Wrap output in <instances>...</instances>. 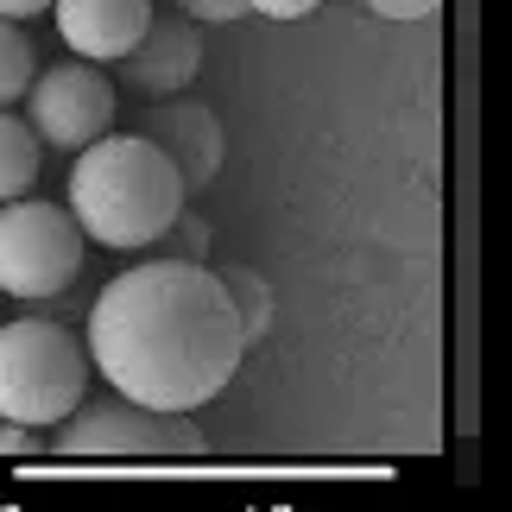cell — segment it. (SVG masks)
Returning <instances> with one entry per match:
<instances>
[{
    "mask_svg": "<svg viewBox=\"0 0 512 512\" xmlns=\"http://www.w3.org/2000/svg\"><path fill=\"white\" fill-rule=\"evenodd\" d=\"M203 70V38H196V19L184 13H152L140 45L121 57V76L140 95H184Z\"/></svg>",
    "mask_w": 512,
    "mask_h": 512,
    "instance_id": "obj_8",
    "label": "cell"
},
{
    "mask_svg": "<svg viewBox=\"0 0 512 512\" xmlns=\"http://www.w3.org/2000/svg\"><path fill=\"white\" fill-rule=\"evenodd\" d=\"M140 140H152L165 152L184 190H209L215 171H222V152H228L222 146V121H215L203 102H171V95H159V102L146 108Z\"/></svg>",
    "mask_w": 512,
    "mask_h": 512,
    "instance_id": "obj_7",
    "label": "cell"
},
{
    "mask_svg": "<svg viewBox=\"0 0 512 512\" xmlns=\"http://www.w3.org/2000/svg\"><path fill=\"white\" fill-rule=\"evenodd\" d=\"M367 13H380V19H430L437 0H367Z\"/></svg>",
    "mask_w": 512,
    "mask_h": 512,
    "instance_id": "obj_17",
    "label": "cell"
},
{
    "mask_svg": "<svg viewBox=\"0 0 512 512\" xmlns=\"http://www.w3.org/2000/svg\"><path fill=\"white\" fill-rule=\"evenodd\" d=\"M45 7H51V0H0V19H13V26H19V19H38Z\"/></svg>",
    "mask_w": 512,
    "mask_h": 512,
    "instance_id": "obj_18",
    "label": "cell"
},
{
    "mask_svg": "<svg viewBox=\"0 0 512 512\" xmlns=\"http://www.w3.org/2000/svg\"><path fill=\"white\" fill-rule=\"evenodd\" d=\"M0 456H7V462H38V456H45V430L0 418Z\"/></svg>",
    "mask_w": 512,
    "mask_h": 512,
    "instance_id": "obj_14",
    "label": "cell"
},
{
    "mask_svg": "<svg viewBox=\"0 0 512 512\" xmlns=\"http://www.w3.org/2000/svg\"><path fill=\"white\" fill-rule=\"evenodd\" d=\"M152 247H165V260H203V253H209V228L196 222L190 209H177V222H171Z\"/></svg>",
    "mask_w": 512,
    "mask_h": 512,
    "instance_id": "obj_13",
    "label": "cell"
},
{
    "mask_svg": "<svg viewBox=\"0 0 512 512\" xmlns=\"http://www.w3.org/2000/svg\"><path fill=\"white\" fill-rule=\"evenodd\" d=\"M323 0H247V13H266V19H310Z\"/></svg>",
    "mask_w": 512,
    "mask_h": 512,
    "instance_id": "obj_16",
    "label": "cell"
},
{
    "mask_svg": "<svg viewBox=\"0 0 512 512\" xmlns=\"http://www.w3.org/2000/svg\"><path fill=\"white\" fill-rule=\"evenodd\" d=\"M83 272V228L57 203H0V291L19 304L57 298Z\"/></svg>",
    "mask_w": 512,
    "mask_h": 512,
    "instance_id": "obj_5",
    "label": "cell"
},
{
    "mask_svg": "<svg viewBox=\"0 0 512 512\" xmlns=\"http://www.w3.org/2000/svg\"><path fill=\"white\" fill-rule=\"evenodd\" d=\"M57 32L64 45L83 57V64H121V57L140 45L152 0H51Z\"/></svg>",
    "mask_w": 512,
    "mask_h": 512,
    "instance_id": "obj_9",
    "label": "cell"
},
{
    "mask_svg": "<svg viewBox=\"0 0 512 512\" xmlns=\"http://www.w3.org/2000/svg\"><path fill=\"white\" fill-rule=\"evenodd\" d=\"M38 165H45V146H38V133L19 121V114L0 108V203L26 196V190L38 184Z\"/></svg>",
    "mask_w": 512,
    "mask_h": 512,
    "instance_id": "obj_10",
    "label": "cell"
},
{
    "mask_svg": "<svg viewBox=\"0 0 512 512\" xmlns=\"http://www.w3.org/2000/svg\"><path fill=\"white\" fill-rule=\"evenodd\" d=\"M32 76H38V64H32L26 32H19L13 19H0V108H13L19 95L32 89Z\"/></svg>",
    "mask_w": 512,
    "mask_h": 512,
    "instance_id": "obj_12",
    "label": "cell"
},
{
    "mask_svg": "<svg viewBox=\"0 0 512 512\" xmlns=\"http://www.w3.org/2000/svg\"><path fill=\"white\" fill-rule=\"evenodd\" d=\"M26 102V127L38 133V146L51 152H83L114 127V83L102 76V64H51L45 76H32V89L19 95Z\"/></svg>",
    "mask_w": 512,
    "mask_h": 512,
    "instance_id": "obj_6",
    "label": "cell"
},
{
    "mask_svg": "<svg viewBox=\"0 0 512 512\" xmlns=\"http://www.w3.org/2000/svg\"><path fill=\"white\" fill-rule=\"evenodd\" d=\"M215 279H222V298L234 310V323H241V342L253 348L272 329V291H266V279L253 266H222Z\"/></svg>",
    "mask_w": 512,
    "mask_h": 512,
    "instance_id": "obj_11",
    "label": "cell"
},
{
    "mask_svg": "<svg viewBox=\"0 0 512 512\" xmlns=\"http://www.w3.org/2000/svg\"><path fill=\"white\" fill-rule=\"evenodd\" d=\"M184 203L190 190L177 184L171 159L140 133H102L70 165V222L95 247H152Z\"/></svg>",
    "mask_w": 512,
    "mask_h": 512,
    "instance_id": "obj_2",
    "label": "cell"
},
{
    "mask_svg": "<svg viewBox=\"0 0 512 512\" xmlns=\"http://www.w3.org/2000/svg\"><path fill=\"white\" fill-rule=\"evenodd\" d=\"M95 373L146 411H196L241 367V323L203 260H146L89 310Z\"/></svg>",
    "mask_w": 512,
    "mask_h": 512,
    "instance_id": "obj_1",
    "label": "cell"
},
{
    "mask_svg": "<svg viewBox=\"0 0 512 512\" xmlns=\"http://www.w3.org/2000/svg\"><path fill=\"white\" fill-rule=\"evenodd\" d=\"M89 392V354L64 323L19 317L0 329V418L51 430Z\"/></svg>",
    "mask_w": 512,
    "mask_h": 512,
    "instance_id": "obj_4",
    "label": "cell"
},
{
    "mask_svg": "<svg viewBox=\"0 0 512 512\" xmlns=\"http://www.w3.org/2000/svg\"><path fill=\"white\" fill-rule=\"evenodd\" d=\"M184 19H196V26H228V19L247 13V0H171Z\"/></svg>",
    "mask_w": 512,
    "mask_h": 512,
    "instance_id": "obj_15",
    "label": "cell"
},
{
    "mask_svg": "<svg viewBox=\"0 0 512 512\" xmlns=\"http://www.w3.org/2000/svg\"><path fill=\"white\" fill-rule=\"evenodd\" d=\"M51 456L57 462H102V468H190L209 456L203 430L190 424V411H146L133 399H102V405H76L64 424H51Z\"/></svg>",
    "mask_w": 512,
    "mask_h": 512,
    "instance_id": "obj_3",
    "label": "cell"
}]
</instances>
